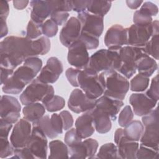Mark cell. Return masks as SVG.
<instances>
[{"label": "cell", "instance_id": "45", "mask_svg": "<svg viewBox=\"0 0 159 159\" xmlns=\"http://www.w3.org/2000/svg\"><path fill=\"white\" fill-rule=\"evenodd\" d=\"M133 22L134 24L148 25L152 22V17L140 10H137L134 14Z\"/></svg>", "mask_w": 159, "mask_h": 159}, {"label": "cell", "instance_id": "7", "mask_svg": "<svg viewBox=\"0 0 159 159\" xmlns=\"http://www.w3.org/2000/svg\"><path fill=\"white\" fill-rule=\"evenodd\" d=\"M105 81L104 95L119 100L124 99L129 89L128 80L114 70L103 71Z\"/></svg>", "mask_w": 159, "mask_h": 159}, {"label": "cell", "instance_id": "56", "mask_svg": "<svg viewBox=\"0 0 159 159\" xmlns=\"http://www.w3.org/2000/svg\"><path fill=\"white\" fill-rule=\"evenodd\" d=\"M0 26H1V35L0 37L2 39L5 37L8 33V28L6 24V19L0 18Z\"/></svg>", "mask_w": 159, "mask_h": 159}, {"label": "cell", "instance_id": "19", "mask_svg": "<svg viewBox=\"0 0 159 159\" xmlns=\"http://www.w3.org/2000/svg\"><path fill=\"white\" fill-rule=\"evenodd\" d=\"M98 142L93 139H87L76 146L68 148L70 158H94L98 148Z\"/></svg>", "mask_w": 159, "mask_h": 159}, {"label": "cell", "instance_id": "46", "mask_svg": "<svg viewBox=\"0 0 159 159\" xmlns=\"http://www.w3.org/2000/svg\"><path fill=\"white\" fill-rule=\"evenodd\" d=\"M147 96H148L152 99L156 100L158 101V75H156L154 76L151 82V84L150 88L145 93Z\"/></svg>", "mask_w": 159, "mask_h": 159}, {"label": "cell", "instance_id": "39", "mask_svg": "<svg viewBox=\"0 0 159 159\" xmlns=\"http://www.w3.org/2000/svg\"><path fill=\"white\" fill-rule=\"evenodd\" d=\"M133 117L134 112L131 107L129 105H127L119 113L118 123L120 126L124 127L132 120Z\"/></svg>", "mask_w": 159, "mask_h": 159}, {"label": "cell", "instance_id": "27", "mask_svg": "<svg viewBox=\"0 0 159 159\" xmlns=\"http://www.w3.org/2000/svg\"><path fill=\"white\" fill-rule=\"evenodd\" d=\"M137 70L139 73L147 76H151L158 68L157 63L154 58L148 55L141 57L137 61Z\"/></svg>", "mask_w": 159, "mask_h": 159}, {"label": "cell", "instance_id": "50", "mask_svg": "<svg viewBox=\"0 0 159 159\" xmlns=\"http://www.w3.org/2000/svg\"><path fill=\"white\" fill-rule=\"evenodd\" d=\"M139 10L150 16H156L158 12V8L157 6L150 1H146L143 2V4Z\"/></svg>", "mask_w": 159, "mask_h": 159}, {"label": "cell", "instance_id": "10", "mask_svg": "<svg viewBox=\"0 0 159 159\" xmlns=\"http://www.w3.org/2000/svg\"><path fill=\"white\" fill-rule=\"evenodd\" d=\"M81 24V33L99 38L104 29V17L88 12L79 13L77 16Z\"/></svg>", "mask_w": 159, "mask_h": 159}, {"label": "cell", "instance_id": "57", "mask_svg": "<svg viewBox=\"0 0 159 159\" xmlns=\"http://www.w3.org/2000/svg\"><path fill=\"white\" fill-rule=\"evenodd\" d=\"M14 7L18 9V10H22L24 9L27 7L28 4L29 3V1L24 0V1H12Z\"/></svg>", "mask_w": 159, "mask_h": 159}, {"label": "cell", "instance_id": "37", "mask_svg": "<svg viewBox=\"0 0 159 159\" xmlns=\"http://www.w3.org/2000/svg\"><path fill=\"white\" fill-rule=\"evenodd\" d=\"M42 25L30 19L27 24L25 37L32 40L40 37L42 34Z\"/></svg>", "mask_w": 159, "mask_h": 159}, {"label": "cell", "instance_id": "53", "mask_svg": "<svg viewBox=\"0 0 159 159\" xmlns=\"http://www.w3.org/2000/svg\"><path fill=\"white\" fill-rule=\"evenodd\" d=\"M72 10L79 13L84 12L86 9L88 1H71Z\"/></svg>", "mask_w": 159, "mask_h": 159}, {"label": "cell", "instance_id": "15", "mask_svg": "<svg viewBox=\"0 0 159 159\" xmlns=\"http://www.w3.org/2000/svg\"><path fill=\"white\" fill-rule=\"evenodd\" d=\"M96 100L89 98L81 89L76 88L70 94L68 106L71 111L80 114L93 109L96 106Z\"/></svg>", "mask_w": 159, "mask_h": 159}, {"label": "cell", "instance_id": "14", "mask_svg": "<svg viewBox=\"0 0 159 159\" xmlns=\"http://www.w3.org/2000/svg\"><path fill=\"white\" fill-rule=\"evenodd\" d=\"M32 125L25 118L20 119L13 127L10 136V142L14 149L24 147L32 133Z\"/></svg>", "mask_w": 159, "mask_h": 159}, {"label": "cell", "instance_id": "48", "mask_svg": "<svg viewBox=\"0 0 159 159\" xmlns=\"http://www.w3.org/2000/svg\"><path fill=\"white\" fill-rule=\"evenodd\" d=\"M69 17V13L65 11H55L50 15V19L58 25L65 24Z\"/></svg>", "mask_w": 159, "mask_h": 159}, {"label": "cell", "instance_id": "24", "mask_svg": "<svg viewBox=\"0 0 159 159\" xmlns=\"http://www.w3.org/2000/svg\"><path fill=\"white\" fill-rule=\"evenodd\" d=\"M75 129L82 139H87L93 134L95 128L89 111L77 118L75 122Z\"/></svg>", "mask_w": 159, "mask_h": 159}, {"label": "cell", "instance_id": "29", "mask_svg": "<svg viewBox=\"0 0 159 159\" xmlns=\"http://www.w3.org/2000/svg\"><path fill=\"white\" fill-rule=\"evenodd\" d=\"M143 130L144 126L143 124L137 120H132L123 129L125 136L129 139L135 142H138L140 140Z\"/></svg>", "mask_w": 159, "mask_h": 159}, {"label": "cell", "instance_id": "18", "mask_svg": "<svg viewBox=\"0 0 159 159\" xmlns=\"http://www.w3.org/2000/svg\"><path fill=\"white\" fill-rule=\"evenodd\" d=\"M129 102L134 114L137 116H143L154 109L157 101L152 99L145 93H133L129 98Z\"/></svg>", "mask_w": 159, "mask_h": 159}, {"label": "cell", "instance_id": "40", "mask_svg": "<svg viewBox=\"0 0 159 159\" xmlns=\"http://www.w3.org/2000/svg\"><path fill=\"white\" fill-rule=\"evenodd\" d=\"M14 148L7 137H0V158H4L14 154Z\"/></svg>", "mask_w": 159, "mask_h": 159}, {"label": "cell", "instance_id": "16", "mask_svg": "<svg viewBox=\"0 0 159 159\" xmlns=\"http://www.w3.org/2000/svg\"><path fill=\"white\" fill-rule=\"evenodd\" d=\"M63 70V65L60 60L57 57H52L47 60L45 66L40 70L37 78L44 83H54L58 79Z\"/></svg>", "mask_w": 159, "mask_h": 159}, {"label": "cell", "instance_id": "42", "mask_svg": "<svg viewBox=\"0 0 159 159\" xmlns=\"http://www.w3.org/2000/svg\"><path fill=\"white\" fill-rule=\"evenodd\" d=\"M58 30V25L51 19L45 20L42 25V34L48 38L56 35Z\"/></svg>", "mask_w": 159, "mask_h": 159}, {"label": "cell", "instance_id": "13", "mask_svg": "<svg viewBox=\"0 0 159 159\" xmlns=\"http://www.w3.org/2000/svg\"><path fill=\"white\" fill-rule=\"evenodd\" d=\"M114 138L120 158H136V153L139 147L138 142L133 141L127 138L124 134L123 129L121 128H119L116 130Z\"/></svg>", "mask_w": 159, "mask_h": 159}, {"label": "cell", "instance_id": "52", "mask_svg": "<svg viewBox=\"0 0 159 159\" xmlns=\"http://www.w3.org/2000/svg\"><path fill=\"white\" fill-rule=\"evenodd\" d=\"M12 124L9 123L2 119H0V136L1 137H8Z\"/></svg>", "mask_w": 159, "mask_h": 159}, {"label": "cell", "instance_id": "26", "mask_svg": "<svg viewBox=\"0 0 159 159\" xmlns=\"http://www.w3.org/2000/svg\"><path fill=\"white\" fill-rule=\"evenodd\" d=\"M45 112V107L40 102L25 105L22 109L24 118L30 122L34 123L42 118Z\"/></svg>", "mask_w": 159, "mask_h": 159}, {"label": "cell", "instance_id": "25", "mask_svg": "<svg viewBox=\"0 0 159 159\" xmlns=\"http://www.w3.org/2000/svg\"><path fill=\"white\" fill-rule=\"evenodd\" d=\"M140 139V145L158 150V122L147 124Z\"/></svg>", "mask_w": 159, "mask_h": 159}, {"label": "cell", "instance_id": "8", "mask_svg": "<svg viewBox=\"0 0 159 159\" xmlns=\"http://www.w3.org/2000/svg\"><path fill=\"white\" fill-rule=\"evenodd\" d=\"M127 29L128 46L142 48L152 36L158 35V20L148 25L133 24Z\"/></svg>", "mask_w": 159, "mask_h": 159}, {"label": "cell", "instance_id": "32", "mask_svg": "<svg viewBox=\"0 0 159 159\" xmlns=\"http://www.w3.org/2000/svg\"><path fill=\"white\" fill-rule=\"evenodd\" d=\"M33 126L39 128L44 134L50 139H55L58 135L52 126L50 118L48 115L43 116L39 120L33 123Z\"/></svg>", "mask_w": 159, "mask_h": 159}, {"label": "cell", "instance_id": "6", "mask_svg": "<svg viewBox=\"0 0 159 159\" xmlns=\"http://www.w3.org/2000/svg\"><path fill=\"white\" fill-rule=\"evenodd\" d=\"M53 95V87L49 84L40 81L36 78L23 91L19 99L24 106L40 101L43 104Z\"/></svg>", "mask_w": 159, "mask_h": 159}, {"label": "cell", "instance_id": "49", "mask_svg": "<svg viewBox=\"0 0 159 159\" xmlns=\"http://www.w3.org/2000/svg\"><path fill=\"white\" fill-rule=\"evenodd\" d=\"M50 121L52 126L55 132L58 135L63 133V122L60 116L58 114L54 113L51 116Z\"/></svg>", "mask_w": 159, "mask_h": 159}, {"label": "cell", "instance_id": "34", "mask_svg": "<svg viewBox=\"0 0 159 159\" xmlns=\"http://www.w3.org/2000/svg\"><path fill=\"white\" fill-rule=\"evenodd\" d=\"M148 85L149 78L139 73L131 80L130 83V89L132 91L142 92L147 89Z\"/></svg>", "mask_w": 159, "mask_h": 159}, {"label": "cell", "instance_id": "9", "mask_svg": "<svg viewBox=\"0 0 159 159\" xmlns=\"http://www.w3.org/2000/svg\"><path fill=\"white\" fill-rule=\"evenodd\" d=\"M147 55L142 48L132 46L122 47L119 52V65L117 71L127 79L130 78L136 72L137 61Z\"/></svg>", "mask_w": 159, "mask_h": 159}, {"label": "cell", "instance_id": "20", "mask_svg": "<svg viewBox=\"0 0 159 159\" xmlns=\"http://www.w3.org/2000/svg\"><path fill=\"white\" fill-rule=\"evenodd\" d=\"M104 43L108 48L127 45V29L119 24L112 25L105 34Z\"/></svg>", "mask_w": 159, "mask_h": 159}, {"label": "cell", "instance_id": "30", "mask_svg": "<svg viewBox=\"0 0 159 159\" xmlns=\"http://www.w3.org/2000/svg\"><path fill=\"white\" fill-rule=\"evenodd\" d=\"M50 155L48 158H68V148L67 145L59 140H52L49 143Z\"/></svg>", "mask_w": 159, "mask_h": 159}, {"label": "cell", "instance_id": "1", "mask_svg": "<svg viewBox=\"0 0 159 159\" xmlns=\"http://www.w3.org/2000/svg\"><path fill=\"white\" fill-rule=\"evenodd\" d=\"M32 40L26 37L11 35L0 43L1 66L15 69L27 58L34 57Z\"/></svg>", "mask_w": 159, "mask_h": 159}, {"label": "cell", "instance_id": "12", "mask_svg": "<svg viewBox=\"0 0 159 159\" xmlns=\"http://www.w3.org/2000/svg\"><path fill=\"white\" fill-rule=\"evenodd\" d=\"M68 48V63L80 70L86 68L89 60V56L85 45L78 39Z\"/></svg>", "mask_w": 159, "mask_h": 159}, {"label": "cell", "instance_id": "21", "mask_svg": "<svg viewBox=\"0 0 159 159\" xmlns=\"http://www.w3.org/2000/svg\"><path fill=\"white\" fill-rule=\"evenodd\" d=\"M124 104L122 100L114 99L103 95L96 100L95 107L105 112L109 115L112 120L115 121L120 108Z\"/></svg>", "mask_w": 159, "mask_h": 159}, {"label": "cell", "instance_id": "44", "mask_svg": "<svg viewBox=\"0 0 159 159\" xmlns=\"http://www.w3.org/2000/svg\"><path fill=\"white\" fill-rule=\"evenodd\" d=\"M78 39L80 40L85 45L88 50L95 49L99 46V38L85 34L81 33Z\"/></svg>", "mask_w": 159, "mask_h": 159}, {"label": "cell", "instance_id": "31", "mask_svg": "<svg viewBox=\"0 0 159 159\" xmlns=\"http://www.w3.org/2000/svg\"><path fill=\"white\" fill-rule=\"evenodd\" d=\"M32 50L34 57L45 55L50 50V41L48 37L41 36L32 41Z\"/></svg>", "mask_w": 159, "mask_h": 159}, {"label": "cell", "instance_id": "22", "mask_svg": "<svg viewBox=\"0 0 159 159\" xmlns=\"http://www.w3.org/2000/svg\"><path fill=\"white\" fill-rule=\"evenodd\" d=\"M30 4L32 7L31 20L42 24L48 16H50L52 9L49 1L34 0L30 1Z\"/></svg>", "mask_w": 159, "mask_h": 159}, {"label": "cell", "instance_id": "5", "mask_svg": "<svg viewBox=\"0 0 159 159\" xmlns=\"http://www.w3.org/2000/svg\"><path fill=\"white\" fill-rule=\"evenodd\" d=\"M81 89L91 99H97L105 90V81L103 72L96 74L86 68L80 70L78 78Z\"/></svg>", "mask_w": 159, "mask_h": 159}, {"label": "cell", "instance_id": "23", "mask_svg": "<svg viewBox=\"0 0 159 159\" xmlns=\"http://www.w3.org/2000/svg\"><path fill=\"white\" fill-rule=\"evenodd\" d=\"M95 130L99 134L109 132L112 127L111 119L108 114L101 109L94 107L89 111Z\"/></svg>", "mask_w": 159, "mask_h": 159}, {"label": "cell", "instance_id": "51", "mask_svg": "<svg viewBox=\"0 0 159 159\" xmlns=\"http://www.w3.org/2000/svg\"><path fill=\"white\" fill-rule=\"evenodd\" d=\"M59 115L60 116L63 122V130H69L73 124V116L68 111H63L60 112Z\"/></svg>", "mask_w": 159, "mask_h": 159}, {"label": "cell", "instance_id": "11", "mask_svg": "<svg viewBox=\"0 0 159 159\" xmlns=\"http://www.w3.org/2000/svg\"><path fill=\"white\" fill-rule=\"evenodd\" d=\"M21 106L15 97L2 95L1 97L0 117L12 124H16L20 117Z\"/></svg>", "mask_w": 159, "mask_h": 159}, {"label": "cell", "instance_id": "36", "mask_svg": "<svg viewBox=\"0 0 159 159\" xmlns=\"http://www.w3.org/2000/svg\"><path fill=\"white\" fill-rule=\"evenodd\" d=\"M158 35L152 36L142 48L148 56L158 60Z\"/></svg>", "mask_w": 159, "mask_h": 159}, {"label": "cell", "instance_id": "55", "mask_svg": "<svg viewBox=\"0 0 159 159\" xmlns=\"http://www.w3.org/2000/svg\"><path fill=\"white\" fill-rule=\"evenodd\" d=\"M13 73L14 70L1 66V84H3Z\"/></svg>", "mask_w": 159, "mask_h": 159}, {"label": "cell", "instance_id": "41", "mask_svg": "<svg viewBox=\"0 0 159 159\" xmlns=\"http://www.w3.org/2000/svg\"><path fill=\"white\" fill-rule=\"evenodd\" d=\"M64 141L68 148H70L81 143L82 139L78 135L76 129L72 128L66 132L64 137Z\"/></svg>", "mask_w": 159, "mask_h": 159}, {"label": "cell", "instance_id": "33", "mask_svg": "<svg viewBox=\"0 0 159 159\" xmlns=\"http://www.w3.org/2000/svg\"><path fill=\"white\" fill-rule=\"evenodd\" d=\"M97 158H120L117 145L113 143L102 145L96 155Z\"/></svg>", "mask_w": 159, "mask_h": 159}, {"label": "cell", "instance_id": "58", "mask_svg": "<svg viewBox=\"0 0 159 159\" xmlns=\"http://www.w3.org/2000/svg\"><path fill=\"white\" fill-rule=\"evenodd\" d=\"M143 2L142 1H126L127 6L132 9H137Z\"/></svg>", "mask_w": 159, "mask_h": 159}, {"label": "cell", "instance_id": "28", "mask_svg": "<svg viewBox=\"0 0 159 159\" xmlns=\"http://www.w3.org/2000/svg\"><path fill=\"white\" fill-rule=\"evenodd\" d=\"M112 2L108 1H88L86 9L89 13L104 16L109 11Z\"/></svg>", "mask_w": 159, "mask_h": 159}, {"label": "cell", "instance_id": "35", "mask_svg": "<svg viewBox=\"0 0 159 159\" xmlns=\"http://www.w3.org/2000/svg\"><path fill=\"white\" fill-rule=\"evenodd\" d=\"M43 104L48 112H53L62 109L65 106V101L62 97L54 94Z\"/></svg>", "mask_w": 159, "mask_h": 159}, {"label": "cell", "instance_id": "4", "mask_svg": "<svg viewBox=\"0 0 159 159\" xmlns=\"http://www.w3.org/2000/svg\"><path fill=\"white\" fill-rule=\"evenodd\" d=\"M38 73L27 64L20 66L2 84L4 93L17 94L23 91L25 86L30 83Z\"/></svg>", "mask_w": 159, "mask_h": 159}, {"label": "cell", "instance_id": "38", "mask_svg": "<svg viewBox=\"0 0 159 159\" xmlns=\"http://www.w3.org/2000/svg\"><path fill=\"white\" fill-rule=\"evenodd\" d=\"M158 155V150L150 147L140 145L136 153V158L156 159Z\"/></svg>", "mask_w": 159, "mask_h": 159}, {"label": "cell", "instance_id": "43", "mask_svg": "<svg viewBox=\"0 0 159 159\" xmlns=\"http://www.w3.org/2000/svg\"><path fill=\"white\" fill-rule=\"evenodd\" d=\"M52 13L55 11L68 12L72 10L71 1H49ZM51 13V14H52Z\"/></svg>", "mask_w": 159, "mask_h": 159}, {"label": "cell", "instance_id": "2", "mask_svg": "<svg viewBox=\"0 0 159 159\" xmlns=\"http://www.w3.org/2000/svg\"><path fill=\"white\" fill-rule=\"evenodd\" d=\"M44 133L37 127L32 126V133L26 145L16 148L11 158H46L47 155V139Z\"/></svg>", "mask_w": 159, "mask_h": 159}, {"label": "cell", "instance_id": "3", "mask_svg": "<svg viewBox=\"0 0 159 159\" xmlns=\"http://www.w3.org/2000/svg\"><path fill=\"white\" fill-rule=\"evenodd\" d=\"M121 47H110L108 49L96 51L89 57L88 64L84 68L96 74L110 70L117 71L119 65V52Z\"/></svg>", "mask_w": 159, "mask_h": 159}, {"label": "cell", "instance_id": "17", "mask_svg": "<svg viewBox=\"0 0 159 159\" xmlns=\"http://www.w3.org/2000/svg\"><path fill=\"white\" fill-rule=\"evenodd\" d=\"M81 34V24L77 17H71L65 24L60 33V40L61 44L69 47L78 40Z\"/></svg>", "mask_w": 159, "mask_h": 159}, {"label": "cell", "instance_id": "47", "mask_svg": "<svg viewBox=\"0 0 159 159\" xmlns=\"http://www.w3.org/2000/svg\"><path fill=\"white\" fill-rule=\"evenodd\" d=\"M80 69L68 68L65 71L66 77L68 82L74 87H78V75L80 72Z\"/></svg>", "mask_w": 159, "mask_h": 159}, {"label": "cell", "instance_id": "54", "mask_svg": "<svg viewBox=\"0 0 159 159\" xmlns=\"http://www.w3.org/2000/svg\"><path fill=\"white\" fill-rule=\"evenodd\" d=\"M9 12V6L7 1H0V18L6 19Z\"/></svg>", "mask_w": 159, "mask_h": 159}]
</instances>
